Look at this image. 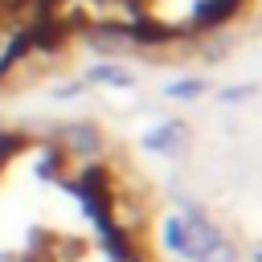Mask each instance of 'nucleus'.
Wrapping results in <instances>:
<instances>
[{
  "instance_id": "1",
  "label": "nucleus",
  "mask_w": 262,
  "mask_h": 262,
  "mask_svg": "<svg viewBox=\"0 0 262 262\" xmlns=\"http://www.w3.org/2000/svg\"><path fill=\"white\" fill-rule=\"evenodd\" d=\"M45 29L115 33L143 45L205 41L242 20L258 0H33Z\"/></svg>"
},
{
  "instance_id": "2",
  "label": "nucleus",
  "mask_w": 262,
  "mask_h": 262,
  "mask_svg": "<svg viewBox=\"0 0 262 262\" xmlns=\"http://www.w3.org/2000/svg\"><path fill=\"white\" fill-rule=\"evenodd\" d=\"M41 33H49V29L33 0H0V82H4L8 66L20 61V53Z\"/></svg>"
}]
</instances>
